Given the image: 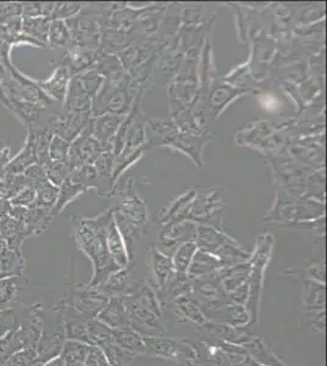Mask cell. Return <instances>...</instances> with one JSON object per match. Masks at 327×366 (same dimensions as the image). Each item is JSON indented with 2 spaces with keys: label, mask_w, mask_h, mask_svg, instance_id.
Segmentation results:
<instances>
[{
  "label": "cell",
  "mask_w": 327,
  "mask_h": 366,
  "mask_svg": "<svg viewBox=\"0 0 327 366\" xmlns=\"http://www.w3.org/2000/svg\"><path fill=\"white\" fill-rule=\"evenodd\" d=\"M70 220L80 249L93 263V277L88 287L97 289L103 286L109 276L120 269L109 254L107 246L109 225L112 221V208L93 219L73 216Z\"/></svg>",
  "instance_id": "cell-1"
},
{
  "label": "cell",
  "mask_w": 327,
  "mask_h": 366,
  "mask_svg": "<svg viewBox=\"0 0 327 366\" xmlns=\"http://www.w3.org/2000/svg\"><path fill=\"white\" fill-rule=\"evenodd\" d=\"M124 303L131 330L139 333L143 338L165 336L160 323L159 303L151 286H143L132 296H124Z\"/></svg>",
  "instance_id": "cell-2"
},
{
  "label": "cell",
  "mask_w": 327,
  "mask_h": 366,
  "mask_svg": "<svg viewBox=\"0 0 327 366\" xmlns=\"http://www.w3.org/2000/svg\"><path fill=\"white\" fill-rule=\"evenodd\" d=\"M141 88L142 87L134 83L127 73L119 78L105 80L100 91L92 99V117L104 114L125 117L132 108Z\"/></svg>",
  "instance_id": "cell-3"
},
{
  "label": "cell",
  "mask_w": 327,
  "mask_h": 366,
  "mask_svg": "<svg viewBox=\"0 0 327 366\" xmlns=\"http://www.w3.org/2000/svg\"><path fill=\"white\" fill-rule=\"evenodd\" d=\"M195 244L199 250L214 255L230 267L245 263L250 259V253H247L236 239L227 236L224 230H218L211 226L198 225Z\"/></svg>",
  "instance_id": "cell-4"
},
{
  "label": "cell",
  "mask_w": 327,
  "mask_h": 366,
  "mask_svg": "<svg viewBox=\"0 0 327 366\" xmlns=\"http://www.w3.org/2000/svg\"><path fill=\"white\" fill-rule=\"evenodd\" d=\"M321 207H323V203L315 202L313 199L297 198L284 190H277L275 205L269 215L264 217V222H284L280 227H287L301 221L320 219L323 217V214L316 212L315 208Z\"/></svg>",
  "instance_id": "cell-5"
},
{
  "label": "cell",
  "mask_w": 327,
  "mask_h": 366,
  "mask_svg": "<svg viewBox=\"0 0 327 366\" xmlns=\"http://www.w3.org/2000/svg\"><path fill=\"white\" fill-rule=\"evenodd\" d=\"M226 207L224 194L218 188L197 192L194 197L192 208L187 220L194 224L211 226L218 230H223L221 211Z\"/></svg>",
  "instance_id": "cell-6"
},
{
  "label": "cell",
  "mask_w": 327,
  "mask_h": 366,
  "mask_svg": "<svg viewBox=\"0 0 327 366\" xmlns=\"http://www.w3.org/2000/svg\"><path fill=\"white\" fill-rule=\"evenodd\" d=\"M112 209L114 214L121 216L126 221L137 225L142 229L146 227L148 222L146 203L137 193V188L132 178H129L125 188L117 195V203L112 204Z\"/></svg>",
  "instance_id": "cell-7"
},
{
  "label": "cell",
  "mask_w": 327,
  "mask_h": 366,
  "mask_svg": "<svg viewBox=\"0 0 327 366\" xmlns=\"http://www.w3.org/2000/svg\"><path fill=\"white\" fill-rule=\"evenodd\" d=\"M104 151H107L103 144L92 136L91 129L87 126L82 134L70 144L69 154L65 161L73 171L78 166L95 165Z\"/></svg>",
  "instance_id": "cell-8"
},
{
  "label": "cell",
  "mask_w": 327,
  "mask_h": 366,
  "mask_svg": "<svg viewBox=\"0 0 327 366\" xmlns=\"http://www.w3.org/2000/svg\"><path fill=\"white\" fill-rule=\"evenodd\" d=\"M146 354L177 362H190L195 357V350L188 343L166 336L144 337Z\"/></svg>",
  "instance_id": "cell-9"
},
{
  "label": "cell",
  "mask_w": 327,
  "mask_h": 366,
  "mask_svg": "<svg viewBox=\"0 0 327 366\" xmlns=\"http://www.w3.org/2000/svg\"><path fill=\"white\" fill-rule=\"evenodd\" d=\"M197 227L198 225L188 220L164 225L159 233L160 248L158 250L170 257L181 243L195 241Z\"/></svg>",
  "instance_id": "cell-10"
},
{
  "label": "cell",
  "mask_w": 327,
  "mask_h": 366,
  "mask_svg": "<svg viewBox=\"0 0 327 366\" xmlns=\"http://www.w3.org/2000/svg\"><path fill=\"white\" fill-rule=\"evenodd\" d=\"M213 137V134L208 131L204 134H194L177 129L176 132L164 143L163 146H168L185 153L186 156L192 158L195 164L203 166V149L207 143L210 142Z\"/></svg>",
  "instance_id": "cell-11"
},
{
  "label": "cell",
  "mask_w": 327,
  "mask_h": 366,
  "mask_svg": "<svg viewBox=\"0 0 327 366\" xmlns=\"http://www.w3.org/2000/svg\"><path fill=\"white\" fill-rule=\"evenodd\" d=\"M125 117L115 114H104L100 117H92L90 121L88 127L91 129L92 136L103 144L105 151H112V143L121 124L125 120Z\"/></svg>",
  "instance_id": "cell-12"
},
{
  "label": "cell",
  "mask_w": 327,
  "mask_h": 366,
  "mask_svg": "<svg viewBox=\"0 0 327 366\" xmlns=\"http://www.w3.org/2000/svg\"><path fill=\"white\" fill-rule=\"evenodd\" d=\"M97 319L105 323L112 330L129 328V315L126 311L124 296L109 298L108 302L97 314Z\"/></svg>",
  "instance_id": "cell-13"
},
{
  "label": "cell",
  "mask_w": 327,
  "mask_h": 366,
  "mask_svg": "<svg viewBox=\"0 0 327 366\" xmlns=\"http://www.w3.org/2000/svg\"><path fill=\"white\" fill-rule=\"evenodd\" d=\"M73 77L69 70L63 66H58L50 77L44 81H35V83L53 100L64 103L69 90L70 81Z\"/></svg>",
  "instance_id": "cell-14"
},
{
  "label": "cell",
  "mask_w": 327,
  "mask_h": 366,
  "mask_svg": "<svg viewBox=\"0 0 327 366\" xmlns=\"http://www.w3.org/2000/svg\"><path fill=\"white\" fill-rule=\"evenodd\" d=\"M195 193H197V190H186L185 193H182L180 197L173 199L168 208L160 211L159 215H158V222L165 225L187 220Z\"/></svg>",
  "instance_id": "cell-15"
},
{
  "label": "cell",
  "mask_w": 327,
  "mask_h": 366,
  "mask_svg": "<svg viewBox=\"0 0 327 366\" xmlns=\"http://www.w3.org/2000/svg\"><path fill=\"white\" fill-rule=\"evenodd\" d=\"M208 91H210L209 108L215 117H219L220 114L224 112L228 104L238 97L245 95L247 90L240 88V87H233L227 83H215L214 87Z\"/></svg>",
  "instance_id": "cell-16"
},
{
  "label": "cell",
  "mask_w": 327,
  "mask_h": 366,
  "mask_svg": "<svg viewBox=\"0 0 327 366\" xmlns=\"http://www.w3.org/2000/svg\"><path fill=\"white\" fill-rule=\"evenodd\" d=\"M155 45L153 42H138V43L131 44L125 49H122L119 54L122 69L126 71L136 69L138 66L144 64L149 60L151 53H154Z\"/></svg>",
  "instance_id": "cell-17"
},
{
  "label": "cell",
  "mask_w": 327,
  "mask_h": 366,
  "mask_svg": "<svg viewBox=\"0 0 327 366\" xmlns=\"http://www.w3.org/2000/svg\"><path fill=\"white\" fill-rule=\"evenodd\" d=\"M38 164L37 153H36L35 136L33 131L30 127V132L26 138L25 146L18 156L14 159L10 160L9 163L5 166V175H21L25 173L27 168L32 165Z\"/></svg>",
  "instance_id": "cell-18"
},
{
  "label": "cell",
  "mask_w": 327,
  "mask_h": 366,
  "mask_svg": "<svg viewBox=\"0 0 327 366\" xmlns=\"http://www.w3.org/2000/svg\"><path fill=\"white\" fill-rule=\"evenodd\" d=\"M65 114H92V99L83 91L76 76L70 81L69 90L64 102Z\"/></svg>",
  "instance_id": "cell-19"
},
{
  "label": "cell",
  "mask_w": 327,
  "mask_h": 366,
  "mask_svg": "<svg viewBox=\"0 0 327 366\" xmlns=\"http://www.w3.org/2000/svg\"><path fill=\"white\" fill-rule=\"evenodd\" d=\"M225 267H230V265L214 255L198 249L191 262L187 276L190 279H200L204 276L210 275L213 272L219 271Z\"/></svg>",
  "instance_id": "cell-20"
},
{
  "label": "cell",
  "mask_w": 327,
  "mask_h": 366,
  "mask_svg": "<svg viewBox=\"0 0 327 366\" xmlns=\"http://www.w3.org/2000/svg\"><path fill=\"white\" fill-rule=\"evenodd\" d=\"M107 246H108L109 254H110V257H112V260L115 262L117 267H120V269L129 267L131 259H129L127 244H126L125 239L122 237L120 231L117 229L114 219L109 225L108 235H107Z\"/></svg>",
  "instance_id": "cell-21"
},
{
  "label": "cell",
  "mask_w": 327,
  "mask_h": 366,
  "mask_svg": "<svg viewBox=\"0 0 327 366\" xmlns=\"http://www.w3.org/2000/svg\"><path fill=\"white\" fill-rule=\"evenodd\" d=\"M151 254V267L154 274L156 286L159 289H166V284L173 275V259L168 255L164 254L156 248H153Z\"/></svg>",
  "instance_id": "cell-22"
},
{
  "label": "cell",
  "mask_w": 327,
  "mask_h": 366,
  "mask_svg": "<svg viewBox=\"0 0 327 366\" xmlns=\"http://www.w3.org/2000/svg\"><path fill=\"white\" fill-rule=\"evenodd\" d=\"M112 342L134 355L146 354V343L139 333L131 328L112 330Z\"/></svg>",
  "instance_id": "cell-23"
},
{
  "label": "cell",
  "mask_w": 327,
  "mask_h": 366,
  "mask_svg": "<svg viewBox=\"0 0 327 366\" xmlns=\"http://www.w3.org/2000/svg\"><path fill=\"white\" fill-rule=\"evenodd\" d=\"M129 277H131V269L129 267L119 269L109 276L104 282L103 293L108 298L119 297L124 293L129 292Z\"/></svg>",
  "instance_id": "cell-24"
},
{
  "label": "cell",
  "mask_w": 327,
  "mask_h": 366,
  "mask_svg": "<svg viewBox=\"0 0 327 366\" xmlns=\"http://www.w3.org/2000/svg\"><path fill=\"white\" fill-rule=\"evenodd\" d=\"M50 22L52 20L49 18H23L21 31L28 38H32L36 42L45 45Z\"/></svg>",
  "instance_id": "cell-25"
},
{
  "label": "cell",
  "mask_w": 327,
  "mask_h": 366,
  "mask_svg": "<svg viewBox=\"0 0 327 366\" xmlns=\"http://www.w3.org/2000/svg\"><path fill=\"white\" fill-rule=\"evenodd\" d=\"M70 180L73 183L81 185L82 188H85L86 190L93 188L97 190L98 194H100V190H102V181L95 170V165L78 166L70 175Z\"/></svg>",
  "instance_id": "cell-26"
},
{
  "label": "cell",
  "mask_w": 327,
  "mask_h": 366,
  "mask_svg": "<svg viewBox=\"0 0 327 366\" xmlns=\"http://www.w3.org/2000/svg\"><path fill=\"white\" fill-rule=\"evenodd\" d=\"M325 284L308 280L304 284V306L306 311H325Z\"/></svg>",
  "instance_id": "cell-27"
},
{
  "label": "cell",
  "mask_w": 327,
  "mask_h": 366,
  "mask_svg": "<svg viewBox=\"0 0 327 366\" xmlns=\"http://www.w3.org/2000/svg\"><path fill=\"white\" fill-rule=\"evenodd\" d=\"M87 337L92 347L102 348L112 342V330L100 320L91 319L86 323Z\"/></svg>",
  "instance_id": "cell-28"
},
{
  "label": "cell",
  "mask_w": 327,
  "mask_h": 366,
  "mask_svg": "<svg viewBox=\"0 0 327 366\" xmlns=\"http://www.w3.org/2000/svg\"><path fill=\"white\" fill-rule=\"evenodd\" d=\"M73 43L68 23L64 20H52L48 32L47 44L54 48L70 47Z\"/></svg>",
  "instance_id": "cell-29"
},
{
  "label": "cell",
  "mask_w": 327,
  "mask_h": 366,
  "mask_svg": "<svg viewBox=\"0 0 327 366\" xmlns=\"http://www.w3.org/2000/svg\"><path fill=\"white\" fill-rule=\"evenodd\" d=\"M198 250V247L195 244V241L185 242L177 247L173 252V271L177 274H187L191 262L193 259L195 252Z\"/></svg>",
  "instance_id": "cell-30"
},
{
  "label": "cell",
  "mask_w": 327,
  "mask_h": 366,
  "mask_svg": "<svg viewBox=\"0 0 327 366\" xmlns=\"http://www.w3.org/2000/svg\"><path fill=\"white\" fill-rule=\"evenodd\" d=\"M87 192L85 188H82L81 185L73 183L70 178H68L63 185L59 187V195L56 200L55 205L53 208L52 215L56 216L60 214L70 202H73L75 199L78 198L81 194Z\"/></svg>",
  "instance_id": "cell-31"
},
{
  "label": "cell",
  "mask_w": 327,
  "mask_h": 366,
  "mask_svg": "<svg viewBox=\"0 0 327 366\" xmlns=\"http://www.w3.org/2000/svg\"><path fill=\"white\" fill-rule=\"evenodd\" d=\"M36 200L32 207L41 208L45 210H53V208L55 205L59 195V187L52 185L50 182L44 181L43 183L36 188ZM31 207V208H32Z\"/></svg>",
  "instance_id": "cell-32"
},
{
  "label": "cell",
  "mask_w": 327,
  "mask_h": 366,
  "mask_svg": "<svg viewBox=\"0 0 327 366\" xmlns=\"http://www.w3.org/2000/svg\"><path fill=\"white\" fill-rule=\"evenodd\" d=\"M214 311H215L216 316L219 315L225 323H228V325H231L233 328L243 326V325L248 323V321H250V315L245 311V308L238 306V304L220 306L219 309H216Z\"/></svg>",
  "instance_id": "cell-33"
},
{
  "label": "cell",
  "mask_w": 327,
  "mask_h": 366,
  "mask_svg": "<svg viewBox=\"0 0 327 366\" xmlns=\"http://www.w3.org/2000/svg\"><path fill=\"white\" fill-rule=\"evenodd\" d=\"M104 355L108 359L110 366H129L134 360V353H131L126 349L121 348L120 345H117L114 342H110L108 345L102 347Z\"/></svg>",
  "instance_id": "cell-34"
},
{
  "label": "cell",
  "mask_w": 327,
  "mask_h": 366,
  "mask_svg": "<svg viewBox=\"0 0 327 366\" xmlns=\"http://www.w3.org/2000/svg\"><path fill=\"white\" fill-rule=\"evenodd\" d=\"M47 176L48 181L55 187H60L73 173L69 164L66 161H49L45 166H43Z\"/></svg>",
  "instance_id": "cell-35"
},
{
  "label": "cell",
  "mask_w": 327,
  "mask_h": 366,
  "mask_svg": "<svg viewBox=\"0 0 327 366\" xmlns=\"http://www.w3.org/2000/svg\"><path fill=\"white\" fill-rule=\"evenodd\" d=\"M76 77L81 83L83 91L91 97V99L95 98L97 93L100 91L104 82H105V78L100 73L97 72L95 69L88 70V71H85L80 75H76Z\"/></svg>",
  "instance_id": "cell-36"
},
{
  "label": "cell",
  "mask_w": 327,
  "mask_h": 366,
  "mask_svg": "<svg viewBox=\"0 0 327 366\" xmlns=\"http://www.w3.org/2000/svg\"><path fill=\"white\" fill-rule=\"evenodd\" d=\"M23 342L18 332H10L0 340V366L3 365L14 353L22 348Z\"/></svg>",
  "instance_id": "cell-37"
},
{
  "label": "cell",
  "mask_w": 327,
  "mask_h": 366,
  "mask_svg": "<svg viewBox=\"0 0 327 366\" xmlns=\"http://www.w3.org/2000/svg\"><path fill=\"white\" fill-rule=\"evenodd\" d=\"M92 345L82 343L78 340H69L64 347L63 357L65 362H85L88 350Z\"/></svg>",
  "instance_id": "cell-38"
},
{
  "label": "cell",
  "mask_w": 327,
  "mask_h": 366,
  "mask_svg": "<svg viewBox=\"0 0 327 366\" xmlns=\"http://www.w3.org/2000/svg\"><path fill=\"white\" fill-rule=\"evenodd\" d=\"M38 359L35 349H25L14 353L1 366H32Z\"/></svg>",
  "instance_id": "cell-39"
},
{
  "label": "cell",
  "mask_w": 327,
  "mask_h": 366,
  "mask_svg": "<svg viewBox=\"0 0 327 366\" xmlns=\"http://www.w3.org/2000/svg\"><path fill=\"white\" fill-rule=\"evenodd\" d=\"M70 144L71 143L66 142L63 138L53 136L49 144V151H48L50 161H64L69 154Z\"/></svg>",
  "instance_id": "cell-40"
},
{
  "label": "cell",
  "mask_w": 327,
  "mask_h": 366,
  "mask_svg": "<svg viewBox=\"0 0 327 366\" xmlns=\"http://www.w3.org/2000/svg\"><path fill=\"white\" fill-rule=\"evenodd\" d=\"M82 9L81 3H58L55 4L50 20H64L73 18Z\"/></svg>",
  "instance_id": "cell-41"
},
{
  "label": "cell",
  "mask_w": 327,
  "mask_h": 366,
  "mask_svg": "<svg viewBox=\"0 0 327 366\" xmlns=\"http://www.w3.org/2000/svg\"><path fill=\"white\" fill-rule=\"evenodd\" d=\"M177 306L180 308L182 314L187 316L188 319L193 320L195 323H202L203 320H204V315L199 309V306L192 299L182 298V299L177 302Z\"/></svg>",
  "instance_id": "cell-42"
},
{
  "label": "cell",
  "mask_w": 327,
  "mask_h": 366,
  "mask_svg": "<svg viewBox=\"0 0 327 366\" xmlns=\"http://www.w3.org/2000/svg\"><path fill=\"white\" fill-rule=\"evenodd\" d=\"M36 194H37L36 188L25 187L14 198L10 199V205L11 207L31 208L35 203Z\"/></svg>",
  "instance_id": "cell-43"
},
{
  "label": "cell",
  "mask_w": 327,
  "mask_h": 366,
  "mask_svg": "<svg viewBox=\"0 0 327 366\" xmlns=\"http://www.w3.org/2000/svg\"><path fill=\"white\" fill-rule=\"evenodd\" d=\"M68 337L71 338V340H78L90 345L87 337L86 323L82 321H73L68 325Z\"/></svg>",
  "instance_id": "cell-44"
},
{
  "label": "cell",
  "mask_w": 327,
  "mask_h": 366,
  "mask_svg": "<svg viewBox=\"0 0 327 366\" xmlns=\"http://www.w3.org/2000/svg\"><path fill=\"white\" fill-rule=\"evenodd\" d=\"M85 366H110L103 350L98 347H91L87 354Z\"/></svg>",
  "instance_id": "cell-45"
},
{
  "label": "cell",
  "mask_w": 327,
  "mask_h": 366,
  "mask_svg": "<svg viewBox=\"0 0 327 366\" xmlns=\"http://www.w3.org/2000/svg\"><path fill=\"white\" fill-rule=\"evenodd\" d=\"M306 272L309 274L310 280L316 281L320 284H325V263H323V258L320 260H316L314 263L311 264Z\"/></svg>",
  "instance_id": "cell-46"
},
{
  "label": "cell",
  "mask_w": 327,
  "mask_h": 366,
  "mask_svg": "<svg viewBox=\"0 0 327 366\" xmlns=\"http://www.w3.org/2000/svg\"><path fill=\"white\" fill-rule=\"evenodd\" d=\"M310 315V328L314 331L325 332V311H306Z\"/></svg>",
  "instance_id": "cell-47"
},
{
  "label": "cell",
  "mask_w": 327,
  "mask_h": 366,
  "mask_svg": "<svg viewBox=\"0 0 327 366\" xmlns=\"http://www.w3.org/2000/svg\"><path fill=\"white\" fill-rule=\"evenodd\" d=\"M44 366H65L64 357L58 355V357H53Z\"/></svg>",
  "instance_id": "cell-48"
},
{
  "label": "cell",
  "mask_w": 327,
  "mask_h": 366,
  "mask_svg": "<svg viewBox=\"0 0 327 366\" xmlns=\"http://www.w3.org/2000/svg\"><path fill=\"white\" fill-rule=\"evenodd\" d=\"M33 366H41V365H33Z\"/></svg>",
  "instance_id": "cell-49"
}]
</instances>
